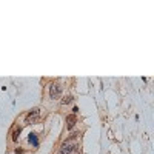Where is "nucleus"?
<instances>
[{"label": "nucleus", "instance_id": "1", "mask_svg": "<svg viewBox=\"0 0 154 154\" xmlns=\"http://www.w3.org/2000/svg\"><path fill=\"white\" fill-rule=\"evenodd\" d=\"M74 139H75V136H72L69 140H66V142H63V145H62V148H60V154H69L71 151H74V149H77V143L74 142Z\"/></svg>", "mask_w": 154, "mask_h": 154}, {"label": "nucleus", "instance_id": "2", "mask_svg": "<svg viewBox=\"0 0 154 154\" xmlns=\"http://www.w3.org/2000/svg\"><path fill=\"white\" fill-rule=\"evenodd\" d=\"M60 94H62V86L59 85V83H53L49 86V97L51 99H59L60 97Z\"/></svg>", "mask_w": 154, "mask_h": 154}, {"label": "nucleus", "instance_id": "3", "mask_svg": "<svg viewBox=\"0 0 154 154\" xmlns=\"http://www.w3.org/2000/svg\"><path fill=\"white\" fill-rule=\"evenodd\" d=\"M38 116H40V111H38L37 108L35 109H32L28 116H26V119H25V122H26L28 125H31V123H35L37 120H38Z\"/></svg>", "mask_w": 154, "mask_h": 154}, {"label": "nucleus", "instance_id": "4", "mask_svg": "<svg viewBox=\"0 0 154 154\" xmlns=\"http://www.w3.org/2000/svg\"><path fill=\"white\" fill-rule=\"evenodd\" d=\"M75 114H69L68 117H66V126H68V130H72L74 125H75Z\"/></svg>", "mask_w": 154, "mask_h": 154}, {"label": "nucleus", "instance_id": "5", "mask_svg": "<svg viewBox=\"0 0 154 154\" xmlns=\"http://www.w3.org/2000/svg\"><path fill=\"white\" fill-rule=\"evenodd\" d=\"M28 140H29V143H31V145H34V146H37V145H38V140H37V136H35L34 133H31V134H29Z\"/></svg>", "mask_w": 154, "mask_h": 154}, {"label": "nucleus", "instance_id": "6", "mask_svg": "<svg viewBox=\"0 0 154 154\" xmlns=\"http://www.w3.org/2000/svg\"><path fill=\"white\" fill-rule=\"evenodd\" d=\"M20 128H17V130L14 131V136H12V140H14V142H17V139H19V134H20Z\"/></svg>", "mask_w": 154, "mask_h": 154}, {"label": "nucleus", "instance_id": "7", "mask_svg": "<svg viewBox=\"0 0 154 154\" xmlns=\"http://www.w3.org/2000/svg\"><path fill=\"white\" fill-rule=\"evenodd\" d=\"M71 100H72V97H71V96H66L65 99H63V100H62V103H63V105H65V103H69V102H71Z\"/></svg>", "mask_w": 154, "mask_h": 154}, {"label": "nucleus", "instance_id": "8", "mask_svg": "<svg viewBox=\"0 0 154 154\" xmlns=\"http://www.w3.org/2000/svg\"><path fill=\"white\" fill-rule=\"evenodd\" d=\"M69 154H79V152H77V149H74V151H71Z\"/></svg>", "mask_w": 154, "mask_h": 154}]
</instances>
